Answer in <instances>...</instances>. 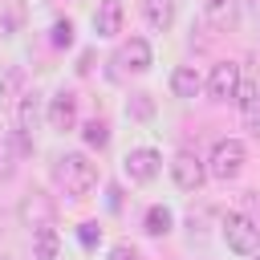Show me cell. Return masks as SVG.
Masks as SVG:
<instances>
[{
    "mask_svg": "<svg viewBox=\"0 0 260 260\" xmlns=\"http://www.w3.org/2000/svg\"><path fill=\"white\" fill-rule=\"evenodd\" d=\"M219 232H223V244H228L236 256H256V252H260V228H256L244 211H228L223 223H219Z\"/></svg>",
    "mask_w": 260,
    "mask_h": 260,
    "instance_id": "4",
    "label": "cell"
},
{
    "mask_svg": "<svg viewBox=\"0 0 260 260\" xmlns=\"http://www.w3.org/2000/svg\"><path fill=\"white\" fill-rule=\"evenodd\" d=\"M37 122H41V93L32 89V93H20V98H16V134L32 138Z\"/></svg>",
    "mask_w": 260,
    "mask_h": 260,
    "instance_id": "13",
    "label": "cell"
},
{
    "mask_svg": "<svg viewBox=\"0 0 260 260\" xmlns=\"http://www.w3.org/2000/svg\"><path fill=\"white\" fill-rule=\"evenodd\" d=\"M20 81H24V73H20L16 65L0 69V102H12V98H16V89H20Z\"/></svg>",
    "mask_w": 260,
    "mask_h": 260,
    "instance_id": "19",
    "label": "cell"
},
{
    "mask_svg": "<svg viewBox=\"0 0 260 260\" xmlns=\"http://www.w3.org/2000/svg\"><path fill=\"white\" fill-rule=\"evenodd\" d=\"M122 167H126V179H130V183H150V179L158 175V167H162V154H158L154 146H134Z\"/></svg>",
    "mask_w": 260,
    "mask_h": 260,
    "instance_id": "9",
    "label": "cell"
},
{
    "mask_svg": "<svg viewBox=\"0 0 260 260\" xmlns=\"http://www.w3.org/2000/svg\"><path fill=\"white\" fill-rule=\"evenodd\" d=\"M248 126H252V134H256V142H260V106H256V114L248 118Z\"/></svg>",
    "mask_w": 260,
    "mask_h": 260,
    "instance_id": "26",
    "label": "cell"
},
{
    "mask_svg": "<svg viewBox=\"0 0 260 260\" xmlns=\"http://www.w3.org/2000/svg\"><path fill=\"white\" fill-rule=\"evenodd\" d=\"M81 142H85L89 150H106V146H110V122H106V118H89V122L81 126Z\"/></svg>",
    "mask_w": 260,
    "mask_h": 260,
    "instance_id": "17",
    "label": "cell"
},
{
    "mask_svg": "<svg viewBox=\"0 0 260 260\" xmlns=\"http://www.w3.org/2000/svg\"><path fill=\"white\" fill-rule=\"evenodd\" d=\"M126 114H130L134 122H150V118H154V98L142 93V89L130 93V98H126Z\"/></svg>",
    "mask_w": 260,
    "mask_h": 260,
    "instance_id": "18",
    "label": "cell"
},
{
    "mask_svg": "<svg viewBox=\"0 0 260 260\" xmlns=\"http://www.w3.org/2000/svg\"><path fill=\"white\" fill-rule=\"evenodd\" d=\"M179 16V0H142V20L154 28V32H167Z\"/></svg>",
    "mask_w": 260,
    "mask_h": 260,
    "instance_id": "12",
    "label": "cell"
},
{
    "mask_svg": "<svg viewBox=\"0 0 260 260\" xmlns=\"http://www.w3.org/2000/svg\"><path fill=\"white\" fill-rule=\"evenodd\" d=\"M4 138H8V134H4V130H0V146H4Z\"/></svg>",
    "mask_w": 260,
    "mask_h": 260,
    "instance_id": "27",
    "label": "cell"
},
{
    "mask_svg": "<svg viewBox=\"0 0 260 260\" xmlns=\"http://www.w3.org/2000/svg\"><path fill=\"white\" fill-rule=\"evenodd\" d=\"M45 122L53 126V130H73L77 126V93L73 89H57L53 98H49V106H45Z\"/></svg>",
    "mask_w": 260,
    "mask_h": 260,
    "instance_id": "8",
    "label": "cell"
},
{
    "mask_svg": "<svg viewBox=\"0 0 260 260\" xmlns=\"http://www.w3.org/2000/svg\"><path fill=\"white\" fill-rule=\"evenodd\" d=\"M150 65H154L150 45H146L142 37H130V41H122V45L114 49V57H110V81H122V77H130V73H146Z\"/></svg>",
    "mask_w": 260,
    "mask_h": 260,
    "instance_id": "3",
    "label": "cell"
},
{
    "mask_svg": "<svg viewBox=\"0 0 260 260\" xmlns=\"http://www.w3.org/2000/svg\"><path fill=\"white\" fill-rule=\"evenodd\" d=\"M77 73H81V77H89V73H93V53H81V61H77Z\"/></svg>",
    "mask_w": 260,
    "mask_h": 260,
    "instance_id": "25",
    "label": "cell"
},
{
    "mask_svg": "<svg viewBox=\"0 0 260 260\" xmlns=\"http://www.w3.org/2000/svg\"><path fill=\"white\" fill-rule=\"evenodd\" d=\"M244 162H248V146L240 138H215V146L207 154V175L219 183H232V179H240Z\"/></svg>",
    "mask_w": 260,
    "mask_h": 260,
    "instance_id": "2",
    "label": "cell"
},
{
    "mask_svg": "<svg viewBox=\"0 0 260 260\" xmlns=\"http://www.w3.org/2000/svg\"><path fill=\"white\" fill-rule=\"evenodd\" d=\"M240 73H244V69H240L236 61H215V65H211V73H207V81H203L207 98H211V102H236Z\"/></svg>",
    "mask_w": 260,
    "mask_h": 260,
    "instance_id": "6",
    "label": "cell"
},
{
    "mask_svg": "<svg viewBox=\"0 0 260 260\" xmlns=\"http://www.w3.org/2000/svg\"><path fill=\"white\" fill-rule=\"evenodd\" d=\"M12 171H16V154H12L8 138H4V146H0V183H4V179H12Z\"/></svg>",
    "mask_w": 260,
    "mask_h": 260,
    "instance_id": "23",
    "label": "cell"
},
{
    "mask_svg": "<svg viewBox=\"0 0 260 260\" xmlns=\"http://www.w3.org/2000/svg\"><path fill=\"white\" fill-rule=\"evenodd\" d=\"M106 260H146V256H142V252H138L130 240H118V244L106 252Z\"/></svg>",
    "mask_w": 260,
    "mask_h": 260,
    "instance_id": "22",
    "label": "cell"
},
{
    "mask_svg": "<svg viewBox=\"0 0 260 260\" xmlns=\"http://www.w3.org/2000/svg\"><path fill=\"white\" fill-rule=\"evenodd\" d=\"M240 20V0H203V24H211L215 32L236 28Z\"/></svg>",
    "mask_w": 260,
    "mask_h": 260,
    "instance_id": "10",
    "label": "cell"
},
{
    "mask_svg": "<svg viewBox=\"0 0 260 260\" xmlns=\"http://www.w3.org/2000/svg\"><path fill=\"white\" fill-rule=\"evenodd\" d=\"M53 183L69 195V199H85L98 187V162L81 150H65L53 158Z\"/></svg>",
    "mask_w": 260,
    "mask_h": 260,
    "instance_id": "1",
    "label": "cell"
},
{
    "mask_svg": "<svg viewBox=\"0 0 260 260\" xmlns=\"http://www.w3.org/2000/svg\"><path fill=\"white\" fill-rule=\"evenodd\" d=\"M53 45L57 49H69L73 45V20L65 16V20H53Z\"/></svg>",
    "mask_w": 260,
    "mask_h": 260,
    "instance_id": "21",
    "label": "cell"
},
{
    "mask_svg": "<svg viewBox=\"0 0 260 260\" xmlns=\"http://www.w3.org/2000/svg\"><path fill=\"white\" fill-rule=\"evenodd\" d=\"M199 89H203V77L195 73V65H179V69L171 73V93H175V98L187 102V98H195Z\"/></svg>",
    "mask_w": 260,
    "mask_h": 260,
    "instance_id": "14",
    "label": "cell"
},
{
    "mask_svg": "<svg viewBox=\"0 0 260 260\" xmlns=\"http://www.w3.org/2000/svg\"><path fill=\"white\" fill-rule=\"evenodd\" d=\"M252 4H256V8H260V0H252Z\"/></svg>",
    "mask_w": 260,
    "mask_h": 260,
    "instance_id": "28",
    "label": "cell"
},
{
    "mask_svg": "<svg viewBox=\"0 0 260 260\" xmlns=\"http://www.w3.org/2000/svg\"><path fill=\"white\" fill-rule=\"evenodd\" d=\"M171 179L179 191H199L211 175H207V158H199L195 150H175L171 158Z\"/></svg>",
    "mask_w": 260,
    "mask_h": 260,
    "instance_id": "5",
    "label": "cell"
},
{
    "mask_svg": "<svg viewBox=\"0 0 260 260\" xmlns=\"http://www.w3.org/2000/svg\"><path fill=\"white\" fill-rule=\"evenodd\" d=\"M106 195H110V211H118V207H122V187H118V183H110V187H106Z\"/></svg>",
    "mask_w": 260,
    "mask_h": 260,
    "instance_id": "24",
    "label": "cell"
},
{
    "mask_svg": "<svg viewBox=\"0 0 260 260\" xmlns=\"http://www.w3.org/2000/svg\"><path fill=\"white\" fill-rule=\"evenodd\" d=\"M77 240H81L85 252H93V248L102 244V228H98L93 219H85V223H77Z\"/></svg>",
    "mask_w": 260,
    "mask_h": 260,
    "instance_id": "20",
    "label": "cell"
},
{
    "mask_svg": "<svg viewBox=\"0 0 260 260\" xmlns=\"http://www.w3.org/2000/svg\"><path fill=\"white\" fill-rule=\"evenodd\" d=\"M256 260H260V256H256Z\"/></svg>",
    "mask_w": 260,
    "mask_h": 260,
    "instance_id": "29",
    "label": "cell"
},
{
    "mask_svg": "<svg viewBox=\"0 0 260 260\" xmlns=\"http://www.w3.org/2000/svg\"><path fill=\"white\" fill-rule=\"evenodd\" d=\"M53 219H57V203H53L45 191H32V195L20 199V223H24L28 232H37V228H53Z\"/></svg>",
    "mask_w": 260,
    "mask_h": 260,
    "instance_id": "7",
    "label": "cell"
},
{
    "mask_svg": "<svg viewBox=\"0 0 260 260\" xmlns=\"http://www.w3.org/2000/svg\"><path fill=\"white\" fill-rule=\"evenodd\" d=\"M57 252H61L57 228H37V232H32V256H37V260H57Z\"/></svg>",
    "mask_w": 260,
    "mask_h": 260,
    "instance_id": "16",
    "label": "cell"
},
{
    "mask_svg": "<svg viewBox=\"0 0 260 260\" xmlns=\"http://www.w3.org/2000/svg\"><path fill=\"white\" fill-rule=\"evenodd\" d=\"M171 228H175V215H171V207H162V203H150V207H146V215H142V232H146V236H154V240H162Z\"/></svg>",
    "mask_w": 260,
    "mask_h": 260,
    "instance_id": "15",
    "label": "cell"
},
{
    "mask_svg": "<svg viewBox=\"0 0 260 260\" xmlns=\"http://www.w3.org/2000/svg\"><path fill=\"white\" fill-rule=\"evenodd\" d=\"M93 32L98 37H118L122 32V0H98V8H93Z\"/></svg>",
    "mask_w": 260,
    "mask_h": 260,
    "instance_id": "11",
    "label": "cell"
}]
</instances>
